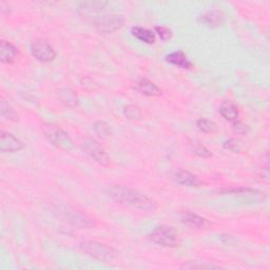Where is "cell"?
I'll use <instances>...</instances> for the list:
<instances>
[{
	"label": "cell",
	"instance_id": "4",
	"mask_svg": "<svg viewBox=\"0 0 270 270\" xmlns=\"http://www.w3.org/2000/svg\"><path fill=\"white\" fill-rule=\"evenodd\" d=\"M149 239L151 242L156 243L160 246L175 248L178 247L181 243V238L179 231L171 226L162 225L158 226L152 230V233L149 235Z\"/></svg>",
	"mask_w": 270,
	"mask_h": 270
},
{
	"label": "cell",
	"instance_id": "21",
	"mask_svg": "<svg viewBox=\"0 0 270 270\" xmlns=\"http://www.w3.org/2000/svg\"><path fill=\"white\" fill-rule=\"evenodd\" d=\"M197 126L201 132L206 134H212L218 131V125L214 121H210L208 119H200L197 122Z\"/></svg>",
	"mask_w": 270,
	"mask_h": 270
},
{
	"label": "cell",
	"instance_id": "24",
	"mask_svg": "<svg viewBox=\"0 0 270 270\" xmlns=\"http://www.w3.org/2000/svg\"><path fill=\"white\" fill-rule=\"evenodd\" d=\"M154 33H156V35H158L162 41H169L172 37L171 29L164 26H159L154 28Z\"/></svg>",
	"mask_w": 270,
	"mask_h": 270
},
{
	"label": "cell",
	"instance_id": "7",
	"mask_svg": "<svg viewBox=\"0 0 270 270\" xmlns=\"http://www.w3.org/2000/svg\"><path fill=\"white\" fill-rule=\"evenodd\" d=\"M82 149L91 157L95 162H98L102 166L107 167L110 164V158L106 150L101 146L99 142L93 139H87L82 143Z\"/></svg>",
	"mask_w": 270,
	"mask_h": 270
},
{
	"label": "cell",
	"instance_id": "22",
	"mask_svg": "<svg viewBox=\"0 0 270 270\" xmlns=\"http://www.w3.org/2000/svg\"><path fill=\"white\" fill-rule=\"evenodd\" d=\"M124 114L128 120L138 121L142 119V111L141 109L135 105H129L124 109Z\"/></svg>",
	"mask_w": 270,
	"mask_h": 270
},
{
	"label": "cell",
	"instance_id": "19",
	"mask_svg": "<svg viewBox=\"0 0 270 270\" xmlns=\"http://www.w3.org/2000/svg\"><path fill=\"white\" fill-rule=\"evenodd\" d=\"M0 114H2V117L10 122H18L19 117L17 112L15 111V109L6 101L2 100L0 102Z\"/></svg>",
	"mask_w": 270,
	"mask_h": 270
},
{
	"label": "cell",
	"instance_id": "6",
	"mask_svg": "<svg viewBox=\"0 0 270 270\" xmlns=\"http://www.w3.org/2000/svg\"><path fill=\"white\" fill-rule=\"evenodd\" d=\"M31 53L34 59L41 63H51L55 60L56 51L45 38H38L31 45Z\"/></svg>",
	"mask_w": 270,
	"mask_h": 270
},
{
	"label": "cell",
	"instance_id": "26",
	"mask_svg": "<svg viewBox=\"0 0 270 270\" xmlns=\"http://www.w3.org/2000/svg\"><path fill=\"white\" fill-rule=\"evenodd\" d=\"M233 128L237 133H240V134H246L249 130L246 125H244L243 123H241L239 121H236L233 123Z\"/></svg>",
	"mask_w": 270,
	"mask_h": 270
},
{
	"label": "cell",
	"instance_id": "5",
	"mask_svg": "<svg viewBox=\"0 0 270 270\" xmlns=\"http://www.w3.org/2000/svg\"><path fill=\"white\" fill-rule=\"evenodd\" d=\"M125 25V18L119 14H107L95 19L94 27L102 34H111L121 30Z\"/></svg>",
	"mask_w": 270,
	"mask_h": 270
},
{
	"label": "cell",
	"instance_id": "20",
	"mask_svg": "<svg viewBox=\"0 0 270 270\" xmlns=\"http://www.w3.org/2000/svg\"><path fill=\"white\" fill-rule=\"evenodd\" d=\"M93 128H94V132L96 133V135L103 140L109 139L112 135V128L106 122H103V121L96 122Z\"/></svg>",
	"mask_w": 270,
	"mask_h": 270
},
{
	"label": "cell",
	"instance_id": "15",
	"mask_svg": "<svg viewBox=\"0 0 270 270\" xmlns=\"http://www.w3.org/2000/svg\"><path fill=\"white\" fill-rule=\"evenodd\" d=\"M131 34L138 38L139 41L147 44V45H153L157 42V35L154 32H152L149 29L142 28V27H133L131 29Z\"/></svg>",
	"mask_w": 270,
	"mask_h": 270
},
{
	"label": "cell",
	"instance_id": "17",
	"mask_svg": "<svg viewBox=\"0 0 270 270\" xmlns=\"http://www.w3.org/2000/svg\"><path fill=\"white\" fill-rule=\"evenodd\" d=\"M220 113L226 121L230 123H234L238 121L239 109L237 105H235L233 102H230V101L223 102L220 107Z\"/></svg>",
	"mask_w": 270,
	"mask_h": 270
},
{
	"label": "cell",
	"instance_id": "11",
	"mask_svg": "<svg viewBox=\"0 0 270 270\" xmlns=\"http://www.w3.org/2000/svg\"><path fill=\"white\" fill-rule=\"evenodd\" d=\"M166 62L184 70H191L194 68V64L188 60V57L183 51H176L167 55Z\"/></svg>",
	"mask_w": 270,
	"mask_h": 270
},
{
	"label": "cell",
	"instance_id": "23",
	"mask_svg": "<svg viewBox=\"0 0 270 270\" xmlns=\"http://www.w3.org/2000/svg\"><path fill=\"white\" fill-rule=\"evenodd\" d=\"M224 148L227 149V150H230V151H233L235 153H240L243 151V144L239 141V140H236V139H231L227 142H225L224 144Z\"/></svg>",
	"mask_w": 270,
	"mask_h": 270
},
{
	"label": "cell",
	"instance_id": "3",
	"mask_svg": "<svg viewBox=\"0 0 270 270\" xmlns=\"http://www.w3.org/2000/svg\"><path fill=\"white\" fill-rule=\"evenodd\" d=\"M43 132L49 143L54 147L64 151H70L73 149L74 143L70 138V135L60 126L50 123L44 124Z\"/></svg>",
	"mask_w": 270,
	"mask_h": 270
},
{
	"label": "cell",
	"instance_id": "18",
	"mask_svg": "<svg viewBox=\"0 0 270 270\" xmlns=\"http://www.w3.org/2000/svg\"><path fill=\"white\" fill-rule=\"evenodd\" d=\"M221 194L224 195H239V196H253V197H258L261 195H264L263 192H261L257 189H252V188H244V187H233V188H225L220 190Z\"/></svg>",
	"mask_w": 270,
	"mask_h": 270
},
{
	"label": "cell",
	"instance_id": "2",
	"mask_svg": "<svg viewBox=\"0 0 270 270\" xmlns=\"http://www.w3.org/2000/svg\"><path fill=\"white\" fill-rule=\"evenodd\" d=\"M80 249L85 255L103 263H113L119 257L114 248L96 241H84L80 244Z\"/></svg>",
	"mask_w": 270,
	"mask_h": 270
},
{
	"label": "cell",
	"instance_id": "16",
	"mask_svg": "<svg viewBox=\"0 0 270 270\" xmlns=\"http://www.w3.org/2000/svg\"><path fill=\"white\" fill-rule=\"evenodd\" d=\"M108 3L106 2H85L79 7V13L83 16H91L93 14L102 12Z\"/></svg>",
	"mask_w": 270,
	"mask_h": 270
},
{
	"label": "cell",
	"instance_id": "12",
	"mask_svg": "<svg viewBox=\"0 0 270 270\" xmlns=\"http://www.w3.org/2000/svg\"><path fill=\"white\" fill-rule=\"evenodd\" d=\"M175 180L178 184L186 187H199L201 185L200 180L197 176L192 175L188 170H178L175 175Z\"/></svg>",
	"mask_w": 270,
	"mask_h": 270
},
{
	"label": "cell",
	"instance_id": "10",
	"mask_svg": "<svg viewBox=\"0 0 270 270\" xmlns=\"http://www.w3.org/2000/svg\"><path fill=\"white\" fill-rule=\"evenodd\" d=\"M0 49H2V62L4 64L12 65L17 61L19 56V50L12 43H9L7 41H2Z\"/></svg>",
	"mask_w": 270,
	"mask_h": 270
},
{
	"label": "cell",
	"instance_id": "8",
	"mask_svg": "<svg viewBox=\"0 0 270 270\" xmlns=\"http://www.w3.org/2000/svg\"><path fill=\"white\" fill-rule=\"evenodd\" d=\"M24 148L25 144L16 138L14 134L2 131V135H0V151L3 153H15L22 151Z\"/></svg>",
	"mask_w": 270,
	"mask_h": 270
},
{
	"label": "cell",
	"instance_id": "25",
	"mask_svg": "<svg viewBox=\"0 0 270 270\" xmlns=\"http://www.w3.org/2000/svg\"><path fill=\"white\" fill-rule=\"evenodd\" d=\"M194 152H195V154H197L198 157H200L202 159H210L212 157L211 152L206 147H204V146H202L200 144L196 145V147L194 149Z\"/></svg>",
	"mask_w": 270,
	"mask_h": 270
},
{
	"label": "cell",
	"instance_id": "1",
	"mask_svg": "<svg viewBox=\"0 0 270 270\" xmlns=\"http://www.w3.org/2000/svg\"><path fill=\"white\" fill-rule=\"evenodd\" d=\"M108 196L112 201L122 206L151 212L158 209V203L142 192L124 185H115L109 188Z\"/></svg>",
	"mask_w": 270,
	"mask_h": 270
},
{
	"label": "cell",
	"instance_id": "13",
	"mask_svg": "<svg viewBox=\"0 0 270 270\" xmlns=\"http://www.w3.org/2000/svg\"><path fill=\"white\" fill-rule=\"evenodd\" d=\"M200 22L209 28H218L224 23V15L221 11H208L200 17Z\"/></svg>",
	"mask_w": 270,
	"mask_h": 270
},
{
	"label": "cell",
	"instance_id": "14",
	"mask_svg": "<svg viewBox=\"0 0 270 270\" xmlns=\"http://www.w3.org/2000/svg\"><path fill=\"white\" fill-rule=\"evenodd\" d=\"M138 90L145 96L149 98H157V96L162 95V90L148 79H142L138 83Z\"/></svg>",
	"mask_w": 270,
	"mask_h": 270
},
{
	"label": "cell",
	"instance_id": "9",
	"mask_svg": "<svg viewBox=\"0 0 270 270\" xmlns=\"http://www.w3.org/2000/svg\"><path fill=\"white\" fill-rule=\"evenodd\" d=\"M181 220L186 225H189L191 227H196L200 229H207L210 227V222L197 214H194L191 211H183L181 214Z\"/></svg>",
	"mask_w": 270,
	"mask_h": 270
}]
</instances>
